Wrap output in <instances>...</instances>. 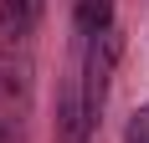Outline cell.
<instances>
[{
	"instance_id": "6da1fadb",
	"label": "cell",
	"mask_w": 149,
	"mask_h": 143,
	"mask_svg": "<svg viewBox=\"0 0 149 143\" xmlns=\"http://www.w3.org/2000/svg\"><path fill=\"white\" fill-rule=\"evenodd\" d=\"M118 31L108 26L98 36H88V51H82V77H77V92H82V118H88V133L98 128V118H103V102H108V77L118 67Z\"/></svg>"
},
{
	"instance_id": "7a4b0ae2",
	"label": "cell",
	"mask_w": 149,
	"mask_h": 143,
	"mask_svg": "<svg viewBox=\"0 0 149 143\" xmlns=\"http://www.w3.org/2000/svg\"><path fill=\"white\" fill-rule=\"evenodd\" d=\"M41 5L46 0H0V36L5 41H26L36 21H41Z\"/></svg>"
},
{
	"instance_id": "3957f363",
	"label": "cell",
	"mask_w": 149,
	"mask_h": 143,
	"mask_svg": "<svg viewBox=\"0 0 149 143\" xmlns=\"http://www.w3.org/2000/svg\"><path fill=\"white\" fill-rule=\"evenodd\" d=\"M72 5H77V26H82V36H98V31H108L113 0H72Z\"/></svg>"
},
{
	"instance_id": "277c9868",
	"label": "cell",
	"mask_w": 149,
	"mask_h": 143,
	"mask_svg": "<svg viewBox=\"0 0 149 143\" xmlns=\"http://www.w3.org/2000/svg\"><path fill=\"white\" fill-rule=\"evenodd\" d=\"M123 143H149V107H139L129 118V128H123Z\"/></svg>"
}]
</instances>
